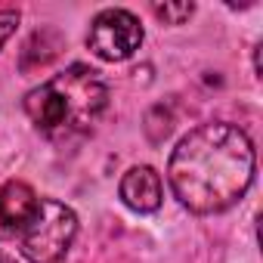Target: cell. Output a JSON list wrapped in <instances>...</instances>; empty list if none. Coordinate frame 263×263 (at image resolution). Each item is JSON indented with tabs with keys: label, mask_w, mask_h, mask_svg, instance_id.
Segmentation results:
<instances>
[{
	"label": "cell",
	"mask_w": 263,
	"mask_h": 263,
	"mask_svg": "<svg viewBox=\"0 0 263 263\" xmlns=\"http://www.w3.org/2000/svg\"><path fill=\"white\" fill-rule=\"evenodd\" d=\"M108 105V87L90 65H68L25 96V115L50 140H74L99 124Z\"/></svg>",
	"instance_id": "7a4b0ae2"
},
{
	"label": "cell",
	"mask_w": 263,
	"mask_h": 263,
	"mask_svg": "<svg viewBox=\"0 0 263 263\" xmlns=\"http://www.w3.org/2000/svg\"><path fill=\"white\" fill-rule=\"evenodd\" d=\"M174 195L192 214L232 208L254 180V146L238 124H201L177 143L167 161Z\"/></svg>",
	"instance_id": "6da1fadb"
},
{
	"label": "cell",
	"mask_w": 263,
	"mask_h": 263,
	"mask_svg": "<svg viewBox=\"0 0 263 263\" xmlns=\"http://www.w3.org/2000/svg\"><path fill=\"white\" fill-rule=\"evenodd\" d=\"M37 201H41L37 192L22 180H10V183L0 186V241L19 238V232L31 220Z\"/></svg>",
	"instance_id": "5b68a950"
},
{
	"label": "cell",
	"mask_w": 263,
	"mask_h": 263,
	"mask_svg": "<svg viewBox=\"0 0 263 263\" xmlns=\"http://www.w3.org/2000/svg\"><path fill=\"white\" fill-rule=\"evenodd\" d=\"M0 263H16V260H13L10 254H4V251H0Z\"/></svg>",
	"instance_id": "9c48e42d"
},
{
	"label": "cell",
	"mask_w": 263,
	"mask_h": 263,
	"mask_svg": "<svg viewBox=\"0 0 263 263\" xmlns=\"http://www.w3.org/2000/svg\"><path fill=\"white\" fill-rule=\"evenodd\" d=\"M152 13H155L164 25H183V22L195 13V7H192V4H155Z\"/></svg>",
	"instance_id": "52a82bcc"
},
{
	"label": "cell",
	"mask_w": 263,
	"mask_h": 263,
	"mask_svg": "<svg viewBox=\"0 0 263 263\" xmlns=\"http://www.w3.org/2000/svg\"><path fill=\"white\" fill-rule=\"evenodd\" d=\"M118 195L121 201L137 211V214H152L161 208V198H164V186H161V177L155 167L149 164H134L124 177H121V186H118Z\"/></svg>",
	"instance_id": "8992f818"
},
{
	"label": "cell",
	"mask_w": 263,
	"mask_h": 263,
	"mask_svg": "<svg viewBox=\"0 0 263 263\" xmlns=\"http://www.w3.org/2000/svg\"><path fill=\"white\" fill-rule=\"evenodd\" d=\"M143 44V25L130 10H102L87 34V47L93 56L105 62H124Z\"/></svg>",
	"instance_id": "277c9868"
},
{
	"label": "cell",
	"mask_w": 263,
	"mask_h": 263,
	"mask_svg": "<svg viewBox=\"0 0 263 263\" xmlns=\"http://www.w3.org/2000/svg\"><path fill=\"white\" fill-rule=\"evenodd\" d=\"M19 28V10L16 7H7V4H0V47H4L13 31Z\"/></svg>",
	"instance_id": "ba28073f"
},
{
	"label": "cell",
	"mask_w": 263,
	"mask_h": 263,
	"mask_svg": "<svg viewBox=\"0 0 263 263\" xmlns=\"http://www.w3.org/2000/svg\"><path fill=\"white\" fill-rule=\"evenodd\" d=\"M74 235L78 214L56 198H41L16 241L28 263H59L74 245Z\"/></svg>",
	"instance_id": "3957f363"
}]
</instances>
